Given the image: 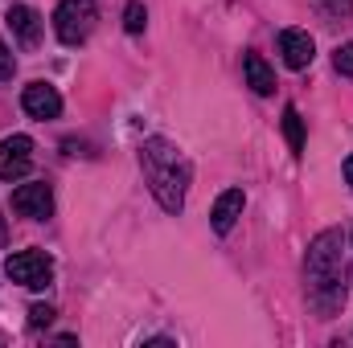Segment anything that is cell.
I'll return each instance as SVG.
<instances>
[{"mask_svg":"<svg viewBox=\"0 0 353 348\" xmlns=\"http://www.w3.org/2000/svg\"><path fill=\"white\" fill-rule=\"evenodd\" d=\"M140 168H144V180H148V188H152V197L161 201V209L165 213H181L185 209V188H189V160H185V152L169 144V140H161V135H152V140H144V148H140Z\"/></svg>","mask_w":353,"mask_h":348,"instance_id":"cell-1","label":"cell"},{"mask_svg":"<svg viewBox=\"0 0 353 348\" xmlns=\"http://www.w3.org/2000/svg\"><path fill=\"white\" fill-rule=\"evenodd\" d=\"M304 279L312 303L321 312H333V303L341 299V230H325L312 238L304 259Z\"/></svg>","mask_w":353,"mask_h":348,"instance_id":"cell-2","label":"cell"},{"mask_svg":"<svg viewBox=\"0 0 353 348\" xmlns=\"http://www.w3.org/2000/svg\"><path fill=\"white\" fill-rule=\"evenodd\" d=\"M99 25V8L94 0H62L54 8V33L62 45H83Z\"/></svg>","mask_w":353,"mask_h":348,"instance_id":"cell-3","label":"cell"},{"mask_svg":"<svg viewBox=\"0 0 353 348\" xmlns=\"http://www.w3.org/2000/svg\"><path fill=\"white\" fill-rule=\"evenodd\" d=\"M4 270H8L12 283H21L29 291H41V287L54 283V259L41 254V250H17V254H8Z\"/></svg>","mask_w":353,"mask_h":348,"instance_id":"cell-4","label":"cell"},{"mask_svg":"<svg viewBox=\"0 0 353 348\" xmlns=\"http://www.w3.org/2000/svg\"><path fill=\"white\" fill-rule=\"evenodd\" d=\"M12 209L29 221H46L54 213V188L46 180H29V184H17L12 188Z\"/></svg>","mask_w":353,"mask_h":348,"instance_id":"cell-5","label":"cell"},{"mask_svg":"<svg viewBox=\"0 0 353 348\" xmlns=\"http://www.w3.org/2000/svg\"><path fill=\"white\" fill-rule=\"evenodd\" d=\"M29 168H33V140L29 135L0 140V180H21Z\"/></svg>","mask_w":353,"mask_h":348,"instance_id":"cell-6","label":"cell"},{"mask_svg":"<svg viewBox=\"0 0 353 348\" xmlns=\"http://www.w3.org/2000/svg\"><path fill=\"white\" fill-rule=\"evenodd\" d=\"M21 107L33 119H58L62 115V94L50 87V83H29L25 94H21Z\"/></svg>","mask_w":353,"mask_h":348,"instance_id":"cell-7","label":"cell"},{"mask_svg":"<svg viewBox=\"0 0 353 348\" xmlns=\"http://www.w3.org/2000/svg\"><path fill=\"white\" fill-rule=\"evenodd\" d=\"M279 54H283V62H288L292 70H304V66H312V58H316V41H312L304 29H283V33H279Z\"/></svg>","mask_w":353,"mask_h":348,"instance_id":"cell-8","label":"cell"},{"mask_svg":"<svg viewBox=\"0 0 353 348\" xmlns=\"http://www.w3.org/2000/svg\"><path fill=\"white\" fill-rule=\"evenodd\" d=\"M8 29H12V37L25 45V50H37V41H41V17L29 8V4H8Z\"/></svg>","mask_w":353,"mask_h":348,"instance_id":"cell-9","label":"cell"},{"mask_svg":"<svg viewBox=\"0 0 353 348\" xmlns=\"http://www.w3.org/2000/svg\"><path fill=\"white\" fill-rule=\"evenodd\" d=\"M243 205H247V193H243V188H226V193L214 201V209H210V226H214V234H230L234 221L243 217Z\"/></svg>","mask_w":353,"mask_h":348,"instance_id":"cell-10","label":"cell"},{"mask_svg":"<svg viewBox=\"0 0 353 348\" xmlns=\"http://www.w3.org/2000/svg\"><path fill=\"white\" fill-rule=\"evenodd\" d=\"M243 74L255 94H275V70L263 62V54H243Z\"/></svg>","mask_w":353,"mask_h":348,"instance_id":"cell-11","label":"cell"},{"mask_svg":"<svg viewBox=\"0 0 353 348\" xmlns=\"http://www.w3.org/2000/svg\"><path fill=\"white\" fill-rule=\"evenodd\" d=\"M283 135H288L292 156H304V119L296 107H283Z\"/></svg>","mask_w":353,"mask_h":348,"instance_id":"cell-12","label":"cell"},{"mask_svg":"<svg viewBox=\"0 0 353 348\" xmlns=\"http://www.w3.org/2000/svg\"><path fill=\"white\" fill-rule=\"evenodd\" d=\"M144 25H148V8H144V0H128V8H123V29H128L132 37H140Z\"/></svg>","mask_w":353,"mask_h":348,"instance_id":"cell-13","label":"cell"},{"mask_svg":"<svg viewBox=\"0 0 353 348\" xmlns=\"http://www.w3.org/2000/svg\"><path fill=\"white\" fill-rule=\"evenodd\" d=\"M29 324H33V328L54 324V307H50V303H33V307H29Z\"/></svg>","mask_w":353,"mask_h":348,"instance_id":"cell-14","label":"cell"},{"mask_svg":"<svg viewBox=\"0 0 353 348\" xmlns=\"http://www.w3.org/2000/svg\"><path fill=\"white\" fill-rule=\"evenodd\" d=\"M333 66H337V74H353V41H350V45H337Z\"/></svg>","mask_w":353,"mask_h":348,"instance_id":"cell-15","label":"cell"},{"mask_svg":"<svg viewBox=\"0 0 353 348\" xmlns=\"http://www.w3.org/2000/svg\"><path fill=\"white\" fill-rule=\"evenodd\" d=\"M12 74H17V58H12V54H8V45L0 41V83H8Z\"/></svg>","mask_w":353,"mask_h":348,"instance_id":"cell-16","label":"cell"},{"mask_svg":"<svg viewBox=\"0 0 353 348\" xmlns=\"http://www.w3.org/2000/svg\"><path fill=\"white\" fill-rule=\"evenodd\" d=\"M321 8H325L329 17H350V12H353V0H321Z\"/></svg>","mask_w":353,"mask_h":348,"instance_id":"cell-17","label":"cell"},{"mask_svg":"<svg viewBox=\"0 0 353 348\" xmlns=\"http://www.w3.org/2000/svg\"><path fill=\"white\" fill-rule=\"evenodd\" d=\"M345 180H350V184H353V156H350V160H345Z\"/></svg>","mask_w":353,"mask_h":348,"instance_id":"cell-18","label":"cell"},{"mask_svg":"<svg viewBox=\"0 0 353 348\" xmlns=\"http://www.w3.org/2000/svg\"><path fill=\"white\" fill-rule=\"evenodd\" d=\"M4 238H8V230H4V217H0V242H4Z\"/></svg>","mask_w":353,"mask_h":348,"instance_id":"cell-19","label":"cell"}]
</instances>
